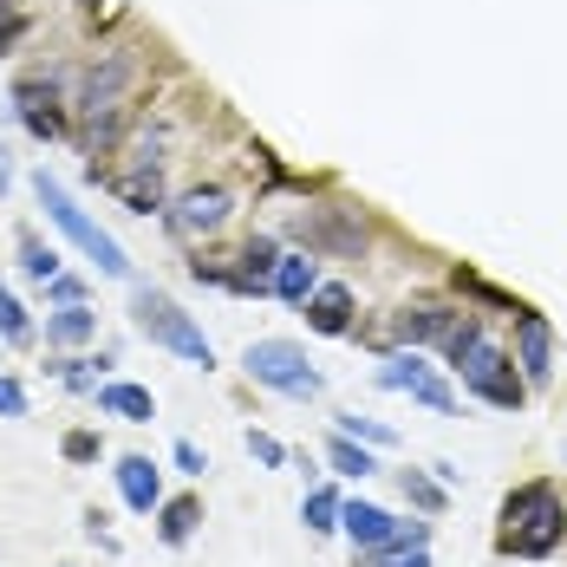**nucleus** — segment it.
<instances>
[{
	"label": "nucleus",
	"instance_id": "a878e982",
	"mask_svg": "<svg viewBox=\"0 0 567 567\" xmlns=\"http://www.w3.org/2000/svg\"><path fill=\"white\" fill-rule=\"evenodd\" d=\"M404 496H411L417 509H444V483H431V476H417V470H404Z\"/></svg>",
	"mask_w": 567,
	"mask_h": 567
},
{
	"label": "nucleus",
	"instance_id": "f03ea898",
	"mask_svg": "<svg viewBox=\"0 0 567 567\" xmlns=\"http://www.w3.org/2000/svg\"><path fill=\"white\" fill-rule=\"evenodd\" d=\"M567 535V509L561 496H555V483H528V489H515L509 503H503V548L522 555V561H542V555H555Z\"/></svg>",
	"mask_w": 567,
	"mask_h": 567
},
{
	"label": "nucleus",
	"instance_id": "9d476101",
	"mask_svg": "<svg viewBox=\"0 0 567 567\" xmlns=\"http://www.w3.org/2000/svg\"><path fill=\"white\" fill-rule=\"evenodd\" d=\"M300 241H307V255H359L365 248V228L352 223L346 209H313L300 223Z\"/></svg>",
	"mask_w": 567,
	"mask_h": 567
},
{
	"label": "nucleus",
	"instance_id": "2f4dec72",
	"mask_svg": "<svg viewBox=\"0 0 567 567\" xmlns=\"http://www.w3.org/2000/svg\"><path fill=\"white\" fill-rule=\"evenodd\" d=\"M7 183H13V164H7V151H0V189H7Z\"/></svg>",
	"mask_w": 567,
	"mask_h": 567
},
{
	"label": "nucleus",
	"instance_id": "412c9836",
	"mask_svg": "<svg viewBox=\"0 0 567 567\" xmlns=\"http://www.w3.org/2000/svg\"><path fill=\"white\" fill-rule=\"evenodd\" d=\"M340 496H333V489H307V503H300V522H307V528H313V535H333V528H340Z\"/></svg>",
	"mask_w": 567,
	"mask_h": 567
},
{
	"label": "nucleus",
	"instance_id": "a211bd4d",
	"mask_svg": "<svg viewBox=\"0 0 567 567\" xmlns=\"http://www.w3.org/2000/svg\"><path fill=\"white\" fill-rule=\"evenodd\" d=\"M320 287V275H313V255H281V268H275V293L281 300H293V307H307V293Z\"/></svg>",
	"mask_w": 567,
	"mask_h": 567
},
{
	"label": "nucleus",
	"instance_id": "423d86ee",
	"mask_svg": "<svg viewBox=\"0 0 567 567\" xmlns=\"http://www.w3.org/2000/svg\"><path fill=\"white\" fill-rule=\"evenodd\" d=\"M241 365H248V379L255 385H268V392H287V398H320V372L307 365V352L293 340H255L241 352Z\"/></svg>",
	"mask_w": 567,
	"mask_h": 567
},
{
	"label": "nucleus",
	"instance_id": "4be33fe9",
	"mask_svg": "<svg viewBox=\"0 0 567 567\" xmlns=\"http://www.w3.org/2000/svg\"><path fill=\"white\" fill-rule=\"evenodd\" d=\"M327 456H333V470H340V476H372V470H379V463H372V451H365L359 437H346V431H333Z\"/></svg>",
	"mask_w": 567,
	"mask_h": 567
},
{
	"label": "nucleus",
	"instance_id": "6ab92c4d",
	"mask_svg": "<svg viewBox=\"0 0 567 567\" xmlns=\"http://www.w3.org/2000/svg\"><path fill=\"white\" fill-rule=\"evenodd\" d=\"M92 333H99V320H92V313H85L79 300H65L53 320H47V340H53V346H85Z\"/></svg>",
	"mask_w": 567,
	"mask_h": 567
},
{
	"label": "nucleus",
	"instance_id": "cd10ccee",
	"mask_svg": "<svg viewBox=\"0 0 567 567\" xmlns=\"http://www.w3.org/2000/svg\"><path fill=\"white\" fill-rule=\"evenodd\" d=\"M59 451H65V463H92V456H99V437H92V431H65Z\"/></svg>",
	"mask_w": 567,
	"mask_h": 567
},
{
	"label": "nucleus",
	"instance_id": "ddd939ff",
	"mask_svg": "<svg viewBox=\"0 0 567 567\" xmlns=\"http://www.w3.org/2000/svg\"><path fill=\"white\" fill-rule=\"evenodd\" d=\"M117 196L137 209V216H151L157 203H164V171H157V137L144 144V157H137V171L131 176H117Z\"/></svg>",
	"mask_w": 567,
	"mask_h": 567
},
{
	"label": "nucleus",
	"instance_id": "aec40b11",
	"mask_svg": "<svg viewBox=\"0 0 567 567\" xmlns=\"http://www.w3.org/2000/svg\"><path fill=\"white\" fill-rule=\"evenodd\" d=\"M196 522H203V503H196V496H176V503H164V522H157V535H164L171 548H183V542L196 535Z\"/></svg>",
	"mask_w": 567,
	"mask_h": 567
},
{
	"label": "nucleus",
	"instance_id": "c756f323",
	"mask_svg": "<svg viewBox=\"0 0 567 567\" xmlns=\"http://www.w3.org/2000/svg\"><path fill=\"white\" fill-rule=\"evenodd\" d=\"M176 470H189V476H203V470H209V456H203L196 444H189V437H183V444H176Z\"/></svg>",
	"mask_w": 567,
	"mask_h": 567
},
{
	"label": "nucleus",
	"instance_id": "5701e85b",
	"mask_svg": "<svg viewBox=\"0 0 567 567\" xmlns=\"http://www.w3.org/2000/svg\"><path fill=\"white\" fill-rule=\"evenodd\" d=\"M0 340H7V346H27V340H33V320H27V307L7 293V281H0Z\"/></svg>",
	"mask_w": 567,
	"mask_h": 567
},
{
	"label": "nucleus",
	"instance_id": "dca6fc26",
	"mask_svg": "<svg viewBox=\"0 0 567 567\" xmlns=\"http://www.w3.org/2000/svg\"><path fill=\"white\" fill-rule=\"evenodd\" d=\"M340 528L352 535V548H385L398 522L379 509V503H346V509H340Z\"/></svg>",
	"mask_w": 567,
	"mask_h": 567
},
{
	"label": "nucleus",
	"instance_id": "7c9ffc66",
	"mask_svg": "<svg viewBox=\"0 0 567 567\" xmlns=\"http://www.w3.org/2000/svg\"><path fill=\"white\" fill-rule=\"evenodd\" d=\"M379 567H431V555H424V548H411V555H392V561H379Z\"/></svg>",
	"mask_w": 567,
	"mask_h": 567
},
{
	"label": "nucleus",
	"instance_id": "6e6552de",
	"mask_svg": "<svg viewBox=\"0 0 567 567\" xmlns=\"http://www.w3.org/2000/svg\"><path fill=\"white\" fill-rule=\"evenodd\" d=\"M515 365L535 392L555 379V327L542 313H522V307H515Z\"/></svg>",
	"mask_w": 567,
	"mask_h": 567
},
{
	"label": "nucleus",
	"instance_id": "9b49d317",
	"mask_svg": "<svg viewBox=\"0 0 567 567\" xmlns=\"http://www.w3.org/2000/svg\"><path fill=\"white\" fill-rule=\"evenodd\" d=\"M223 223H228V189H189V196H176V209H171V228L183 241L216 235Z\"/></svg>",
	"mask_w": 567,
	"mask_h": 567
},
{
	"label": "nucleus",
	"instance_id": "4468645a",
	"mask_svg": "<svg viewBox=\"0 0 567 567\" xmlns=\"http://www.w3.org/2000/svg\"><path fill=\"white\" fill-rule=\"evenodd\" d=\"M117 489H124V503L137 515H151L164 503V483H157V463L151 456H117Z\"/></svg>",
	"mask_w": 567,
	"mask_h": 567
},
{
	"label": "nucleus",
	"instance_id": "393cba45",
	"mask_svg": "<svg viewBox=\"0 0 567 567\" xmlns=\"http://www.w3.org/2000/svg\"><path fill=\"white\" fill-rule=\"evenodd\" d=\"M340 431H346V437H359V444H398L392 424H372V417H359V411H346Z\"/></svg>",
	"mask_w": 567,
	"mask_h": 567
},
{
	"label": "nucleus",
	"instance_id": "2eb2a0df",
	"mask_svg": "<svg viewBox=\"0 0 567 567\" xmlns=\"http://www.w3.org/2000/svg\"><path fill=\"white\" fill-rule=\"evenodd\" d=\"M392 333H398L404 346L451 340V333H456V313H451V307H404V313L392 320Z\"/></svg>",
	"mask_w": 567,
	"mask_h": 567
},
{
	"label": "nucleus",
	"instance_id": "39448f33",
	"mask_svg": "<svg viewBox=\"0 0 567 567\" xmlns=\"http://www.w3.org/2000/svg\"><path fill=\"white\" fill-rule=\"evenodd\" d=\"M131 320H137V333H144V340H157L164 352H176V359H189V365H203V372L216 365V346H209V333H203V327L176 307L171 293L144 287V293L131 300Z\"/></svg>",
	"mask_w": 567,
	"mask_h": 567
},
{
	"label": "nucleus",
	"instance_id": "7ed1b4c3",
	"mask_svg": "<svg viewBox=\"0 0 567 567\" xmlns=\"http://www.w3.org/2000/svg\"><path fill=\"white\" fill-rule=\"evenodd\" d=\"M33 196H40V209L53 216V223H59V235H65V241H72V248H79V255H85L92 268H105V275H117V281L131 275L124 248H117L112 235H105V228H99L92 216H85V209H79V203H72V196H65V183H59V176H47V171H40V176H33Z\"/></svg>",
	"mask_w": 567,
	"mask_h": 567
},
{
	"label": "nucleus",
	"instance_id": "b1692460",
	"mask_svg": "<svg viewBox=\"0 0 567 567\" xmlns=\"http://www.w3.org/2000/svg\"><path fill=\"white\" fill-rule=\"evenodd\" d=\"M20 268H27L33 281H53V275H59V255L47 248V241H33V235H20Z\"/></svg>",
	"mask_w": 567,
	"mask_h": 567
},
{
	"label": "nucleus",
	"instance_id": "0eeeda50",
	"mask_svg": "<svg viewBox=\"0 0 567 567\" xmlns=\"http://www.w3.org/2000/svg\"><path fill=\"white\" fill-rule=\"evenodd\" d=\"M379 385H385V392L417 398V404H424V411H437V417H456L451 385H444V379H437V372H431V365L417 359V346H411V352H392V359L379 365Z\"/></svg>",
	"mask_w": 567,
	"mask_h": 567
},
{
	"label": "nucleus",
	"instance_id": "f257e3e1",
	"mask_svg": "<svg viewBox=\"0 0 567 567\" xmlns=\"http://www.w3.org/2000/svg\"><path fill=\"white\" fill-rule=\"evenodd\" d=\"M444 352H451V372L463 379V392H476L483 404H496V411H515L522 404L528 379L515 372L509 352L483 333V320H456V333L444 340Z\"/></svg>",
	"mask_w": 567,
	"mask_h": 567
},
{
	"label": "nucleus",
	"instance_id": "f8f14e48",
	"mask_svg": "<svg viewBox=\"0 0 567 567\" xmlns=\"http://www.w3.org/2000/svg\"><path fill=\"white\" fill-rule=\"evenodd\" d=\"M307 327L327 333V340H340L346 327H352V287H340V281L313 287V293H307Z\"/></svg>",
	"mask_w": 567,
	"mask_h": 567
},
{
	"label": "nucleus",
	"instance_id": "20e7f679",
	"mask_svg": "<svg viewBox=\"0 0 567 567\" xmlns=\"http://www.w3.org/2000/svg\"><path fill=\"white\" fill-rule=\"evenodd\" d=\"M131 59L112 53L105 65H92L85 72V85H79V112H85V151L99 157V151H112L117 131H124V85H131Z\"/></svg>",
	"mask_w": 567,
	"mask_h": 567
},
{
	"label": "nucleus",
	"instance_id": "1a4fd4ad",
	"mask_svg": "<svg viewBox=\"0 0 567 567\" xmlns=\"http://www.w3.org/2000/svg\"><path fill=\"white\" fill-rule=\"evenodd\" d=\"M13 112H20V124L33 131V137H65V105H59V85L53 79H20L13 85Z\"/></svg>",
	"mask_w": 567,
	"mask_h": 567
},
{
	"label": "nucleus",
	"instance_id": "c85d7f7f",
	"mask_svg": "<svg viewBox=\"0 0 567 567\" xmlns=\"http://www.w3.org/2000/svg\"><path fill=\"white\" fill-rule=\"evenodd\" d=\"M0 417H27V392L13 379H0Z\"/></svg>",
	"mask_w": 567,
	"mask_h": 567
},
{
	"label": "nucleus",
	"instance_id": "bb28decb",
	"mask_svg": "<svg viewBox=\"0 0 567 567\" xmlns=\"http://www.w3.org/2000/svg\"><path fill=\"white\" fill-rule=\"evenodd\" d=\"M248 456H255V463H268V470H281L287 444H281V437H268V431H248Z\"/></svg>",
	"mask_w": 567,
	"mask_h": 567
},
{
	"label": "nucleus",
	"instance_id": "f3484780",
	"mask_svg": "<svg viewBox=\"0 0 567 567\" xmlns=\"http://www.w3.org/2000/svg\"><path fill=\"white\" fill-rule=\"evenodd\" d=\"M99 411L105 417H124V424H151L157 417V398L144 385H99Z\"/></svg>",
	"mask_w": 567,
	"mask_h": 567
},
{
	"label": "nucleus",
	"instance_id": "473e14b6",
	"mask_svg": "<svg viewBox=\"0 0 567 567\" xmlns=\"http://www.w3.org/2000/svg\"><path fill=\"white\" fill-rule=\"evenodd\" d=\"M0 13H7V0H0Z\"/></svg>",
	"mask_w": 567,
	"mask_h": 567
}]
</instances>
